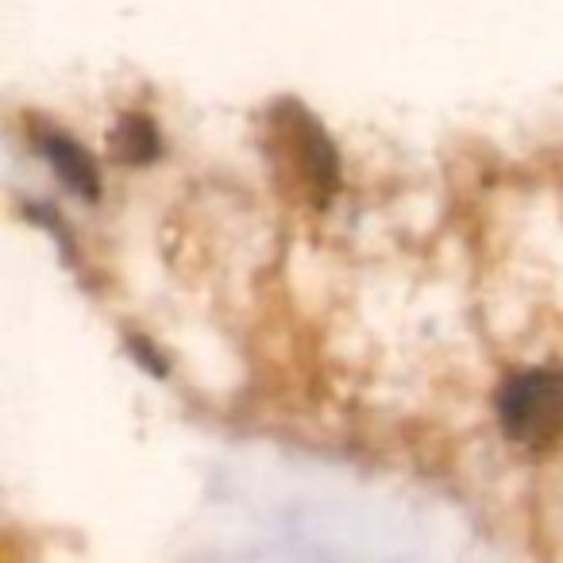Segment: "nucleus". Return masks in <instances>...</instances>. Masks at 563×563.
Returning a JSON list of instances; mask_svg holds the SVG:
<instances>
[{
    "instance_id": "nucleus-1",
    "label": "nucleus",
    "mask_w": 563,
    "mask_h": 563,
    "mask_svg": "<svg viewBox=\"0 0 563 563\" xmlns=\"http://www.w3.org/2000/svg\"><path fill=\"white\" fill-rule=\"evenodd\" d=\"M494 409L517 448H552L563 437V375L548 367L517 371L501 383Z\"/></svg>"
},
{
    "instance_id": "nucleus-2",
    "label": "nucleus",
    "mask_w": 563,
    "mask_h": 563,
    "mask_svg": "<svg viewBox=\"0 0 563 563\" xmlns=\"http://www.w3.org/2000/svg\"><path fill=\"white\" fill-rule=\"evenodd\" d=\"M278 117V132L290 147V158L298 163V170L306 174V181L317 189L321 197H332L340 186V163H336V147L324 135V128L313 120V112H306L298 101H286L274 109Z\"/></svg>"
},
{
    "instance_id": "nucleus-3",
    "label": "nucleus",
    "mask_w": 563,
    "mask_h": 563,
    "mask_svg": "<svg viewBox=\"0 0 563 563\" xmlns=\"http://www.w3.org/2000/svg\"><path fill=\"white\" fill-rule=\"evenodd\" d=\"M35 147L70 194H78L81 201H101V170L74 135L58 132V128H35Z\"/></svg>"
},
{
    "instance_id": "nucleus-4",
    "label": "nucleus",
    "mask_w": 563,
    "mask_h": 563,
    "mask_svg": "<svg viewBox=\"0 0 563 563\" xmlns=\"http://www.w3.org/2000/svg\"><path fill=\"white\" fill-rule=\"evenodd\" d=\"M163 140H158V124L143 112H124L109 132V155L120 166H147L158 158Z\"/></svg>"
},
{
    "instance_id": "nucleus-5",
    "label": "nucleus",
    "mask_w": 563,
    "mask_h": 563,
    "mask_svg": "<svg viewBox=\"0 0 563 563\" xmlns=\"http://www.w3.org/2000/svg\"><path fill=\"white\" fill-rule=\"evenodd\" d=\"M128 355H135V360H140L143 367L151 371V375H158V378L166 375V360L155 352V347L147 344V340H140V336H128Z\"/></svg>"
}]
</instances>
